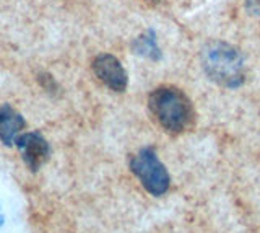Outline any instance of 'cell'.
Masks as SVG:
<instances>
[{"instance_id":"1","label":"cell","mask_w":260,"mask_h":233,"mask_svg":"<svg viewBox=\"0 0 260 233\" xmlns=\"http://www.w3.org/2000/svg\"><path fill=\"white\" fill-rule=\"evenodd\" d=\"M148 108L158 124L169 134H182L195 121L192 101L176 86H161L151 92Z\"/></svg>"},{"instance_id":"2","label":"cell","mask_w":260,"mask_h":233,"mask_svg":"<svg viewBox=\"0 0 260 233\" xmlns=\"http://www.w3.org/2000/svg\"><path fill=\"white\" fill-rule=\"evenodd\" d=\"M202 66L213 82L226 88H238L246 78L242 54L236 47L221 41L208 43L203 47Z\"/></svg>"},{"instance_id":"3","label":"cell","mask_w":260,"mask_h":233,"mask_svg":"<svg viewBox=\"0 0 260 233\" xmlns=\"http://www.w3.org/2000/svg\"><path fill=\"white\" fill-rule=\"evenodd\" d=\"M130 170L150 194L162 196L168 192L171 184L169 173L153 149L146 147L135 154L130 160Z\"/></svg>"},{"instance_id":"4","label":"cell","mask_w":260,"mask_h":233,"mask_svg":"<svg viewBox=\"0 0 260 233\" xmlns=\"http://www.w3.org/2000/svg\"><path fill=\"white\" fill-rule=\"evenodd\" d=\"M15 145L18 147L21 158L31 171H38L49 157H51V147L47 140L39 132H26L16 139Z\"/></svg>"},{"instance_id":"5","label":"cell","mask_w":260,"mask_h":233,"mask_svg":"<svg viewBox=\"0 0 260 233\" xmlns=\"http://www.w3.org/2000/svg\"><path fill=\"white\" fill-rule=\"evenodd\" d=\"M93 70L96 77L100 78L106 86L111 88L112 92H117V93L125 92L128 77H127L124 66H122L117 57H114L111 54H100L93 61Z\"/></svg>"},{"instance_id":"6","label":"cell","mask_w":260,"mask_h":233,"mask_svg":"<svg viewBox=\"0 0 260 233\" xmlns=\"http://www.w3.org/2000/svg\"><path fill=\"white\" fill-rule=\"evenodd\" d=\"M26 127V121L18 111L13 109L10 104L0 106V140L7 147L13 145L16 139L20 137V132Z\"/></svg>"},{"instance_id":"7","label":"cell","mask_w":260,"mask_h":233,"mask_svg":"<svg viewBox=\"0 0 260 233\" xmlns=\"http://www.w3.org/2000/svg\"><path fill=\"white\" fill-rule=\"evenodd\" d=\"M132 49L142 55V57L151 59V61H158L161 57V51L156 41V35L151 30H146L140 36H137L132 43Z\"/></svg>"},{"instance_id":"8","label":"cell","mask_w":260,"mask_h":233,"mask_svg":"<svg viewBox=\"0 0 260 233\" xmlns=\"http://www.w3.org/2000/svg\"><path fill=\"white\" fill-rule=\"evenodd\" d=\"M39 82L43 83V86L46 88V92H49V93H55L57 90H59V85L55 83L54 77L47 75V74H43V75H41V77H39Z\"/></svg>"},{"instance_id":"9","label":"cell","mask_w":260,"mask_h":233,"mask_svg":"<svg viewBox=\"0 0 260 233\" xmlns=\"http://www.w3.org/2000/svg\"><path fill=\"white\" fill-rule=\"evenodd\" d=\"M146 2H150V4H153V5H159L162 0H146Z\"/></svg>"},{"instance_id":"10","label":"cell","mask_w":260,"mask_h":233,"mask_svg":"<svg viewBox=\"0 0 260 233\" xmlns=\"http://www.w3.org/2000/svg\"><path fill=\"white\" fill-rule=\"evenodd\" d=\"M2 225H4V215L0 214V227H2Z\"/></svg>"}]
</instances>
